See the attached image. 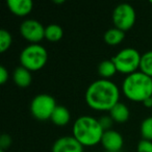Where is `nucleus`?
I'll list each match as a JSON object with an SVG mask.
<instances>
[{
	"label": "nucleus",
	"mask_w": 152,
	"mask_h": 152,
	"mask_svg": "<svg viewBox=\"0 0 152 152\" xmlns=\"http://www.w3.org/2000/svg\"><path fill=\"white\" fill-rule=\"evenodd\" d=\"M85 98L87 104L94 110L110 112L119 102L120 90L110 79L100 78L88 87Z\"/></svg>",
	"instance_id": "nucleus-1"
},
{
	"label": "nucleus",
	"mask_w": 152,
	"mask_h": 152,
	"mask_svg": "<svg viewBox=\"0 0 152 152\" xmlns=\"http://www.w3.org/2000/svg\"><path fill=\"white\" fill-rule=\"evenodd\" d=\"M103 128L99 120L91 116H80L76 119L72 127V133L81 145L91 147L101 143Z\"/></svg>",
	"instance_id": "nucleus-2"
},
{
	"label": "nucleus",
	"mask_w": 152,
	"mask_h": 152,
	"mask_svg": "<svg viewBox=\"0 0 152 152\" xmlns=\"http://www.w3.org/2000/svg\"><path fill=\"white\" fill-rule=\"evenodd\" d=\"M125 97L134 102H142L152 97V77L137 71L126 75L122 83Z\"/></svg>",
	"instance_id": "nucleus-3"
},
{
	"label": "nucleus",
	"mask_w": 152,
	"mask_h": 152,
	"mask_svg": "<svg viewBox=\"0 0 152 152\" xmlns=\"http://www.w3.org/2000/svg\"><path fill=\"white\" fill-rule=\"evenodd\" d=\"M48 61V52L41 44H29L20 53V64L30 72L43 69Z\"/></svg>",
	"instance_id": "nucleus-4"
},
{
	"label": "nucleus",
	"mask_w": 152,
	"mask_h": 152,
	"mask_svg": "<svg viewBox=\"0 0 152 152\" xmlns=\"http://www.w3.org/2000/svg\"><path fill=\"white\" fill-rule=\"evenodd\" d=\"M141 57L142 55L137 49L127 47L119 51L114 57H112V59L116 65L117 71L129 75L140 69Z\"/></svg>",
	"instance_id": "nucleus-5"
},
{
	"label": "nucleus",
	"mask_w": 152,
	"mask_h": 152,
	"mask_svg": "<svg viewBox=\"0 0 152 152\" xmlns=\"http://www.w3.org/2000/svg\"><path fill=\"white\" fill-rule=\"evenodd\" d=\"M56 106L57 104L52 96L49 94H39L30 102V113L38 120L46 121L51 119Z\"/></svg>",
	"instance_id": "nucleus-6"
},
{
	"label": "nucleus",
	"mask_w": 152,
	"mask_h": 152,
	"mask_svg": "<svg viewBox=\"0 0 152 152\" xmlns=\"http://www.w3.org/2000/svg\"><path fill=\"white\" fill-rule=\"evenodd\" d=\"M137 19L135 10L129 3H120L113 12V23L115 27L126 31L133 27Z\"/></svg>",
	"instance_id": "nucleus-7"
},
{
	"label": "nucleus",
	"mask_w": 152,
	"mask_h": 152,
	"mask_svg": "<svg viewBox=\"0 0 152 152\" xmlns=\"http://www.w3.org/2000/svg\"><path fill=\"white\" fill-rule=\"evenodd\" d=\"M20 34L30 44H39L45 39V27L34 19H26L20 25Z\"/></svg>",
	"instance_id": "nucleus-8"
},
{
	"label": "nucleus",
	"mask_w": 152,
	"mask_h": 152,
	"mask_svg": "<svg viewBox=\"0 0 152 152\" xmlns=\"http://www.w3.org/2000/svg\"><path fill=\"white\" fill-rule=\"evenodd\" d=\"M52 152H83V146L73 135H67L54 142Z\"/></svg>",
	"instance_id": "nucleus-9"
},
{
	"label": "nucleus",
	"mask_w": 152,
	"mask_h": 152,
	"mask_svg": "<svg viewBox=\"0 0 152 152\" xmlns=\"http://www.w3.org/2000/svg\"><path fill=\"white\" fill-rule=\"evenodd\" d=\"M101 144L106 151L120 152L121 148L123 147V144H124V140L120 132L110 129V130H105L103 132Z\"/></svg>",
	"instance_id": "nucleus-10"
},
{
	"label": "nucleus",
	"mask_w": 152,
	"mask_h": 152,
	"mask_svg": "<svg viewBox=\"0 0 152 152\" xmlns=\"http://www.w3.org/2000/svg\"><path fill=\"white\" fill-rule=\"evenodd\" d=\"M7 4L9 10L16 16L24 17L32 11L34 3L31 0H7Z\"/></svg>",
	"instance_id": "nucleus-11"
},
{
	"label": "nucleus",
	"mask_w": 152,
	"mask_h": 152,
	"mask_svg": "<svg viewBox=\"0 0 152 152\" xmlns=\"http://www.w3.org/2000/svg\"><path fill=\"white\" fill-rule=\"evenodd\" d=\"M13 80L18 87L27 88L28 86H30V83H31V81H32L31 72L26 69V68L20 66V67L16 68V69L14 70Z\"/></svg>",
	"instance_id": "nucleus-12"
},
{
	"label": "nucleus",
	"mask_w": 152,
	"mask_h": 152,
	"mask_svg": "<svg viewBox=\"0 0 152 152\" xmlns=\"http://www.w3.org/2000/svg\"><path fill=\"white\" fill-rule=\"evenodd\" d=\"M70 119H71V116H70L69 110L64 105H57L50 120L56 126H65L70 122Z\"/></svg>",
	"instance_id": "nucleus-13"
},
{
	"label": "nucleus",
	"mask_w": 152,
	"mask_h": 152,
	"mask_svg": "<svg viewBox=\"0 0 152 152\" xmlns=\"http://www.w3.org/2000/svg\"><path fill=\"white\" fill-rule=\"evenodd\" d=\"M110 116L112 117V119L115 122L124 123L129 119L130 113H129L128 107H127L124 103L118 102V103L110 110Z\"/></svg>",
	"instance_id": "nucleus-14"
},
{
	"label": "nucleus",
	"mask_w": 152,
	"mask_h": 152,
	"mask_svg": "<svg viewBox=\"0 0 152 152\" xmlns=\"http://www.w3.org/2000/svg\"><path fill=\"white\" fill-rule=\"evenodd\" d=\"M125 38V31L119 29V28L113 27L107 29L105 32H104V42L107 45H110V46H116V45H119L122 43V41L124 40Z\"/></svg>",
	"instance_id": "nucleus-15"
},
{
	"label": "nucleus",
	"mask_w": 152,
	"mask_h": 152,
	"mask_svg": "<svg viewBox=\"0 0 152 152\" xmlns=\"http://www.w3.org/2000/svg\"><path fill=\"white\" fill-rule=\"evenodd\" d=\"M117 68L113 59H104L98 65V73L103 79H110L116 74Z\"/></svg>",
	"instance_id": "nucleus-16"
},
{
	"label": "nucleus",
	"mask_w": 152,
	"mask_h": 152,
	"mask_svg": "<svg viewBox=\"0 0 152 152\" xmlns=\"http://www.w3.org/2000/svg\"><path fill=\"white\" fill-rule=\"evenodd\" d=\"M64 30L58 24H49L45 27V39L49 42H58L63 38Z\"/></svg>",
	"instance_id": "nucleus-17"
},
{
	"label": "nucleus",
	"mask_w": 152,
	"mask_h": 152,
	"mask_svg": "<svg viewBox=\"0 0 152 152\" xmlns=\"http://www.w3.org/2000/svg\"><path fill=\"white\" fill-rule=\"evenodd\" d=\"M140 71L152 77V50H149L144 54H142Z\"/></svg>",
	"instance_id": "nucleus-18"
},
{
	"label": "nucleus",
	"mask_w": 152,
	"mask_h": 152,
	"mask_svg": "<svg viewBox=\"0 0 152 152\" xmlns=\"http://www.w3.org/2000/svg\"><path fill=\"white\" fill-rule=\"evenodd\" d=\"M13 43V38L9 30L1 29L0 30V52L3 53L7 51Z\"/></svg>",
	"instance_id": "nucleus-19"
},
{
	"label": "nucleus",
	"mask_w": 152,
	"mask_h": 152,
	"mask_svg": "<svg viewBox=\"0 0 152 152\" xmlns=\"http://www.w3.org/2000/svg\"><path fill=\"white\" fill-rule=\"evenodd\" d=\"M141 134L143 139L152 141V116L147 117L141 123Z\"/></svg>",
	"instance_id": "nucleus-20"
},
{
	"label": "nucleus",
	"mask_w": 152,
	"mask_h": 152,
	"mask_svg": "<svg viewBox=\"0 0 152 152\" xmlns=\"http://www.w3.org/2000/svg\"><path fill=\"white\" fill-rule=\"evenodd\" d=\"M137 152H152V141L143 139L139 142L137 147Z\"/></svg>",
	"instance_id": "nucleus-21"
},
{
	"label": "nucleus",
	"mask_w": 152,
	"mask_h": 152,
	"mask_svg": "<svg viewBox=\"0 0 152 152\" xmlns=\"http://www.w3.org/2000/svg\"><path fill=\"white\" fill-rule=\"evenodd\" d=\"M98 120H99L100 125H101V127L103 128L104 131L112 129V126H113V124H114V122H115L110 116H102L101 118L98 119Z\"/></svg>",
	"instance_id": "nucleus-22"
},
{
	"label": "nucleus",
	"mask_w": 152,
	"mask_h": 152,
	"mask_svg": "<svg viewBox=\"0 0 152 152\" xmlns=\"http://www.w3.org/2000/svg\"><path fill=\"white\" fill-rule=\"evenodd\" d=\"M11 144H12V139L9 134L3 133V134L0 137V148L2 150H5L7 147H10Z\"/></svg>",
	"instance_id": "nucleus-23"
},
{
	"label": "nucleus",
	"mask_w": 152,
	"mask_h": 152,
	"mask_svg": "<svg viewBox=\"0 0 152 152\" xmlns=\"http://www.w3.org/2000/svg\"><path fill=\"white\" fill-rule=\"evenodd\" d=\"M9 71L4 66H0V83L4 85L9 80Z\"/></svg>",
	"instance_id": "nucleus-24"
},
{
	"label": "nucleus",
	"mask_w": 152,
	"mask_h": 152,
	"mask_svg": "<svg viewBox=\"0 0 152 152\" xmlns=\"http://www.w3.org/2000/svg\"><path fill=\"white\" fill-rule=\"evenodd\" d=\"M143 104L146 106V107H151V105H152V102H151V98H149V99H147V100H145V101L143 102Z\"/></svg>",
	"instance_id": "nucleus-25"
},
{
	"label": "nucleus",
	"mask_w": 152,
	"mask_h": 152,
	"mask_svg": "<svg viewBox=\"0 0 152 152\" xmlns=\"http://www.w3.org/2000/svg\"><path fill=\"white\" fill-rule=\"evenodd\" d=\"M55 3H64L65 2V0H54Z\"/></svg>",
	"instance_id": "nucleus-26"
},
{
	"label": "nucleus",
	"mask_w": 152,
	"mask_h": 152,
	"mask_svg": "<svg viewBox=\"0 0 152 152\" xmlns=\"http://www.w3.org/2000/svg\"><path fill=\"white\" fill-rule=\"evenodd\" d=\"M0 152H5V150H2V149H1V150H0Z\"/></svg>",
	"instance_id": "nucleus-27"
},
{
	"label": "nucleus",
	"mask_w": 152,
	"mask_h": 152,
	"mask_svg": "<svg viewBox=\"0 0 152 152\" xmlns=\"http://www.w3.org/2000/svg\"><path fill=\"white\" fill-rule=\"evenodd\" d=\"M149 2H150V3H151V4H152V0H150V1H149Z\"/></svg>",
	"instance_id": "nucleus-28"
},
{
	"label": "nucleus",
	"mask_w": 152,
	"mask_h": 152,
	"mask_svg": "<svg viewBox=\"0 0 152 152\" xmlns=\"http://www.w3.org/2000/svg\"><path fill=\"white\" fill-rule=\"evenodd\" d=\"M151 102H152V97H151ZM151 108H152V105H151Z\"/></svg>",
	"instance_id": "nucleus-29"
},
{
	"label": "nucleus",
	"mask_w": 152,
	"mask_h": 152,
	"mask_svg": "<svg viewBox=\"0 0 152 152\" xmlns=\"http://www.w3.org/2000/svg\"><path fill=\"white\" fill-rule=\"evenodd\" d=\"M106 152H110V151H106Z\"/></svg>",
	"instance_id": "nucleus-30"
}]
</instances>
